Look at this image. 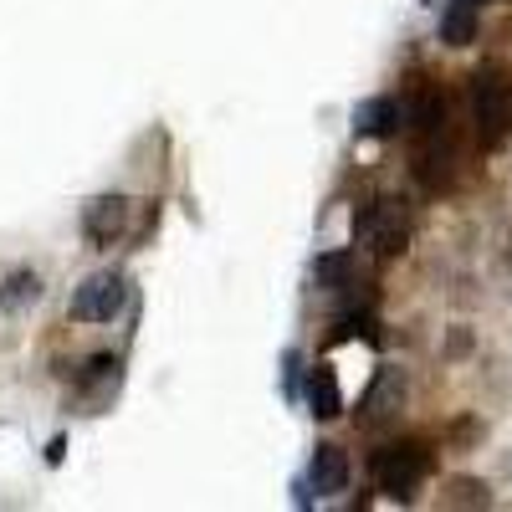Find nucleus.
Segmentation results:
<instances>
[{
	"label": "nucleus",
	"instance_id": "obj_18",
	"mask_svg": "<svg viewBox=\"0 0 512 512\" xmlns=\"http://www.w3.org/2000/svg\"><path fill=\"white\" fill-rule=\"evenodd\" d=\"M461 6H477L482 11V6H502V0H461Z\"/></svg>",
	"mask_w": 512,
	"mask_h": 512
},
{
	"label": "nucleus",
	"instance_id": "obj_3",
	"mask_svg": "<svg viewBox=\"0 0 512 512\" xmlns=\"http://www.w3.org/2000/svg\"><path fill=\"white\" fill-rule=\"evenodd\" d=\"M410 231H415L410 205L395 200V195L369 200L359 216H354V241H359L369 256H379V262H395V256L410 246Z\"/></svg>",
	"mask_w": 512,
	"mask_h": 512
},
{
	"label": "nucleus",
	"instance_id": "obj_2",
	"mask_svg": "<svg viewBox=\"0 0 512 512\" xmlns=\"http://www.w3.org/2000/svg\"><path fill=\"white\" fill-rule=\"evenodd\" d=\"M472 98V123H477V144L482 149H502L512 139V77L497 67H482L466 82Z\"/></svg>",
	"mask_w": 512,
	"mask_h": 512
},
{
	"label": "nucleus",
	"instance_id": "obj_5",
	"mask_svg": "<svg viewBox=\"0 0 512 512\" xmlns=\"http://www.w3.org/2000/svg\"><path fill=\"white\" fill-rule=\"evenodd\" d=\"M128 303V282L118 272H93L88 282H82L72 292V323H113Z\"/></svg>",
	"mask_w": 512,
	"mask_h": 512
},
{
	"label": "nucleus",
	"instance_id": "obj_10",
	"mask_svg": "<svg viewBox=\"0 0 512 512\" xmlns=\"http://www.w3.org/2000/svg\"><path fill=\"white\" fill-rule=\"evenodd\" d=\"M308 405H313L318 420L344 415V390H338V374L328 364H313V374H308Z\"/></svg>",
	"mask_w": 512,
	"mask_h": 512
},
{
	"label": "nucleus",
	"instance_id": "obj_9",
	"mask_svg": "<svg viewBox=\"0 0 512 512\" xmlns=\"http://www.w3.org/2000/svg\"><path fill=\"white\" fill-rule=\"evenodd\" d=\"M36 303H41V272L16 267V272L0 277V313H6V318H16V313H26Z\"/></svg>",
	"mask_w": 512,
	"mask_h": 512
},
{
	"label": "nucleus",
	"instance_id": "obj_17",
	"mask_svg": "<svg viewBox=\"0 0 512 512\" xmlns=\"http://www.w3.org/2000/svg\"><path fill=\"white\" fill-rule=\"evenodd\" d=\"M502 267L512 272V221H507V231H502Z\"/></svg>",
	"mask_w": 512,
	"mask_h": 512
},
{
	"label": "nucleus",
	"instance_id": "obj_13",
	"mask_svg": "<svg viewBox=\"0 0 512 512\" xmlns=\"http://www.w3.org/2000/svg\"><path fill=\"white\" fill-rule=\"evenodd\" d=\"M446 507H492V487L482 477H451L441 492Z\"/></svg>",
	"mask_w": 512,
	"mask_h": 512
},
{
	"label": "nucleus",
	"instance_id": "obj_14",
	"mask_svg": "<svg viewBox=\"0 0 512 512\" xmlns=\"http://www.w3.org/2000/svg\"><path fill=\"white\" fill-rule=\"evenodd\" d=\"M313 277H318V287H328V292L349 287V277H354V251H328V256H318Z\"/></svg>",
	"mask_w": 512,
	"mask_h": 512
},
{
	"label": "nucleus",
	"instance_id": "obj_6",
	"mask_svg": "<svg viewBox=\"0 0 512 512\" xmlns=\"http://www.w3.org/2000/svg\"><path fill=\"white\" fill-rule=\"evenodd\" d=\"M123 226H128V200L123 195H98V200L82 205V236H88L93 251H108L123 236Z\"/></svg>",
	"mask_w": 512,
	"mask_h": 512
},
{
	"label": "nucleus",
	"instance_id": "obj_15",
	"mask_svg": "<svg viewBox=\"0 0 512 512\" xmlns=\"http://www.w3.org/2000/svg\"><path fill=\"white\" fill-rule=\"evenodd\" d=\"M472 349H477V333L466 328V323L446 328V344H441V354H446V359H472Z\"/></svg>",
	"mask_w": 512,
	"mask_h": 512
},
{
	"label": "nucleus",
	"instance_id": "obj_1",
	"mask_svg": "<svg viewBox=\"0 0 512 512\" xmlns=\"http://www.w3.org/2000/svg\"><path fill=\"white\" fill-rule=\"evenodd\" d=\"M431 472H436V451H431V441H415V436L384 441V446L369 456L374 487H379L384 497H395V502H410L425 482H431Z\"/></svg>",
	"mask_w": 512,
	"mask_h": 512
},
{
	"label": "nucleus",
	"instance_id": "obj_7",
	"mask_svg": "<svg viewBox=\"0 0 512 512\" xmlns=\"http://www.w3.org/2000/svg\"><path fill=\"white\" fill-rule=\"evenodd\" d=\"M349 477H354L349 451L333 446V441H323V446L313 451V461H308V487H313L318 497H338V492H349Z\"/></svg>",
	"mask_w": 512,
	"mask_h": 512
},
{
	"label": "nucleus",
	"instance_id": "obj_16",
	"mask_svg": "<svg viewBox=\"0 0 512 512\" xmlns=\"http://www.w3.org/2000/svg\"><path fill=\"white\" fill-rule=\"evenodd\" d=\"M477 436H482V425H477V420H461V425H451V441H456V446H472Z\"/></svg>",
	"mask_w": 512,
	"mask_h": 512
},
{
	"label": "nucleus",
	"instance_id": "obj_8",
	"mask_svg": "<svg viewBox=\"0 0 512 512\" xmlns=\"http://www.w3.org/2000/svg\"><path fill=\"white\" fill-rule=\"evenodd\" d=\"M400 123H405V103L395 93H379V98H364L354 108V134L359 139H390L400 134Z\"/></svg>",
	"mask_w": 512,
	"mask_h": 512
},
{
	"label": "nucleus",
	"instance_id": "obj_11",
	"mask_svg": "<svg viewBox=\"0 0 512 512\" xmlns=\"http://www.w3.org/2000/svg\"><path fill=\"white\" fill-rule=\"evenodd\" d=\"M482 31V11L477 6H461V0H451L446 16H441V41L446 47H472Z\"/></svg>",
	"mask_w": 512,
	"mask_h": 512
},
{
	"label": "nucleus",
	"instance_id": "obj_12",
	"mask_svg": "<svg viewBox=\"0 0 512 512\" xmlns=\"http://www.w3.org/2000/svg\"><path fill=\"white\" fill-rule=\"evenodd\" d=\"M400 400H405V379L395 369H384L374 379V390L364 395V415H390V410H400Z\"/></svg>",
	"mask_w": 512,
	"mask_h": 512
},
{
	"label": "nucleus",
	"instance_id": "obj_4",
	"mask_svg": "<svg viewBox=\"0 0 512 512\" xmlns=\"http://www.w3.org/2000/svg\"><path fill=\"white\" fill-rule=\"evenodd\" d=\"M410 175L420 180V190H431V195H446L456 185V139H451V123L436 128V134H420L415 139Z\"/></svg>",
	"mask_w": 512,
	"mask_h": 512
}]
</instances>
